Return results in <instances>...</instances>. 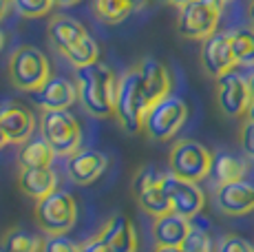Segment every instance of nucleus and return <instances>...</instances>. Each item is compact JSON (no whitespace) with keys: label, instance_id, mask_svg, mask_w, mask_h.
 Here are the masks:
<instances>
[{"label":"nucleus","instance_id":"obj_11","mask_svg":"<svg viewBox=\"0 0 254 252\" xmlns=\"http://www.w3.org/2000/svg\"><path fill=\"white\" fill-rule=\"evenodd\" d=\"M201 66L210 77H214V80H219L221 75L234 71L237 60H234V53H232V33L214 31L212 36L203 40Z\"/></svg>","mask_w":254,"mask_h":252},{"label":"nucleus","instance_id":"obj_41","mask_svg":"<svg viewBox=\"0 0 254 252\" xmlns=\"http://www.w3.org/2000/svg\"><path fill=\"white\" fill-rule=\"evenodd\" d=\"M164 2H170V4H175V7H184V4L190 2V0H164Z\"/></svg>","mask_w":254,"mask_h":252},{"label":"nucleus","instance_id":"obj_18","mask_svg":"<svg viewBox=\"0 0 254 252\" xmlns=\"http://www.w3.org/2000/svg\"><path fill=\"white\" fill-rule=\"evenodd\" d=\"M100 237L113 252H137V235H135L133 221L122 212L106 219V224L100 230Z\"/></svg>","mask_w":254,"mask_h":252},{"label":"nucleus","instance_id":"obj_14","mask_svg":"<svg viewBox=\"0 0 254 252\" xmlns=\"http://www.w3.org/2000/svg\"><path fill=\"white\" fill-rule=\"evenodd\" d=\"M0 126L11 144H22L31 137L36 128V118L27 106L18 102H7L0 106Z\"/></svg>","mask_w":254,"mask_h":252},{"label":"nucleus","instance_id":"obj_27","mask_svg":"<svg viewBox=\"0 0 254 252\" xmlns=\"http://www.w3.org/2000/svg\"><path fill=\"white\" fill-rule=\"evenodd\" d=\"M137 0H95V13L104 22H122L133 9Z\"/></svg>","mask_w":254,"mask_h":252},{"label":"nucleus","instance_id":"obj_39","mask_svg":"<svg viewBox=\"0 0 254 252\" xmlns=\"http://www.w3.org/2000/svg\"><path fill=\"white\" fill-rule=\"evenodd\" d=\"M246 120H248V122H252V124H254V100L250 102V106H248V113H246Z\"/></svg>","mask_w":254,"mask_h":252},{"label":"nucleus","instance_id":"obj_21","mask_svg":"<svg viewBox=\"0 0 254 252\" xmlns=\"http://www.w3.org/2000/svg\"><path fill=\"white\" fill-rule=\"evenodd\" d=\"M86 36H89V31L84 29V25H80L69 16H53L49 22V38L60 53L71 49L75 42H80Z\"/></svg>","mask_w":254,"mask_h":252},{"label":"nucleus","instance_id":"obj_42","mask_svg":"<svg viewBox=\"0 0 254 252\" xmlns=\"http://www.w3.org/2000/svg\"><path fill=\"white\" fill-rule=\"evenodd\" d=\"M248 86H250V93H252V100H254V73L248 77Z\"/></svg>","mask_w":254,"mask_h":252},{"label":"nucleus","instance_id":"obj_10","mask_svg":"<svg viewBox=\"0 0 254 252\" xmlns=\"http://www.w3.org/2000/svg\"><path fill=\"white\" fill-rule=\"evenodd\" d=\"M162 184H164L166 195L170 199L173 212L186 217V219H192V217H197L203 210L206 195H203V190L199 188L197 182H188V179H182V177L173 175V173H166Z\"/></svg>","mask_w":254,"mask_h":252},{"label":"nucleus","instance_id":"obj_36","mask_svg":"<svg viewBox=\"0 0 254 252\" xmlns=\"http://www.w3.org/2000/svg\"><path fill=\"white\" fill-rule=\"evenodd\" d=\"M155 252H184V250L175 248V246H155Z\"/></svg>","mask_w":254,"mask_h":252},{"label":"nucleus","instance_id":"obj_35","mask_svg":"<svg viewBox=\"0 0 254 252\" xmlns=\"http://www.w3.org/2000/svg\"><path fill=\"white\" fill-rule=\"evenodd\" d=\"M203 2H208V4H212L214 9H219V11H223V7H226L230 0H203Z\"/></svg>","mask_w":254,"mask_h":252},{"label":"nucleus","instance_id":"obj_30","mask_svg":"<svg viewBox=\"0 0 254 252\" xmlns=\"http://www.w3.org/2000/svg\"><path fill=\"white\" fill-rule=\"evenodd\" d=\"M214 252H254V246L241 235H223L217 241Z\"/></svg>","mask_w":254,"mask_h":252},{"label":"nucleus","instance_id":"obj_3","mask_svg":"<svg viewBox=\"0 0 254 252\" xmlns=\"http://www.w3.org/2000/svg\"><path fill=\"white\" fill-rule=\"evenodd\" d=\"M40 135L51 146V151L60 157H71L80 151L82 130L77 120L66 111H42Z\"/></svg>","mask_w":254,"mask_h":252},{"label":"nucleus","instance_id":"obj_4","mask_svg":"<svg viewBox=\"0 0 254 252\" xmlns=\"http://www.w3.org/2000/svg\"><path fill=\"white\" fill-rule=\"evenodd\" d=\"M36 221L47 235H66L77 221V203L71 192L56 188L36 201Z\"/></svg>","mask_w":254,"mask_h":252},{"label":"nucleus","instance_id":"obj_1","mask_svg":"<svg viewBox=\"0 0 254 252\" xmlns=\"http://www.w3.org/2000/svg\"><path fill=\"white\" fill-rule=\"evenodd\" d=\"M77 77V98L86 113L93 118H113L117 98V77L104 62H93L89 66H80Z\"/></svg>","mask_w":254,"mask_h":252},{"label":"nucleus","instance_id":"obj_7","mask_svg":"<svg viewBox=\"0 0 254 252\" xmlns=\"http://www.w3.org/2000/svg\"><path fill=\"white\" fill-rule=\"evenodd\" d=\"M170 173L188 182H201L212 171V153L194 139H179L170 148Z\"/></svg>","mask_w":254,"mask_h":252},{"label":"nucleus","instance_id":"obj_22","mask_svg":"<svg viewBox=\"0 0 254 252\" xmlns=\"http://www.w3.org/2000/svg\"><path fill=\"white\" fill-rule=\"evenodd\" d=\"M248 173V164L246 159L237 157L232 153H214L212 155V171L210 175L214 177L217 186L221 184H230V182H241Z\"/></svg>","mask_w":254,"mask_h":252},{"label":"nucleus","instance_id":"obj_38","mask_svg":"<svg viewBox=\"0 0 254 252\" xmlns=\"http://www.w3.org/2000/svg\"><path fill=\"white\" fill-rule=\"evenodd\" d=\"M58 7H71V4H77L80 0H53Z\"/></svg>","mask_w":254,"mask_h":252},{"label":"nucleus","instance_id":"obj_6","mask_svg":"<svg viewBox=\"0 0 254 252\" xmlns=\"http://www.w3.org/2000/svg\"><path fill=\"white\" fill-rule=\"evenodd\" d=\"M186 118H188V106L182 98L177 95H166L164 100L155 102L148 109L144 118V133L150 139L157 142H166V139L175 137L177 130L184 126Z\"/></svg>","mask_w":254,"mask_h":252},{"label":"nucleus","instance_id":"obj_2","mask_svg":"<svg viewBox=\"0 0 254 252\" xmlns=\"http://www.w3.org/2000/svg\"><path fill=\"white\" fill-rule=\"evenodd\" d=\"M150 104L146 100L144 84H141L139 69H128L117 82V98H115V118L120 120L126 133H139L144 128V118Z\"/></svg>","mask_w":254,"mask_h":252},{"label":"nucleus","instance_id":"obj_13","mask_svg":"<svg viewBox=\"0 0 254 252\" xmlns=\"http://www.w3.org/2000/svg\"><path fill=\"white\" fill-rule=\"evenodd\" d=\"M214 201L217 208L223 215L230 217H241L248 212H254V186L248 182H230L217 186L214 192Z\"/></svg>","mask_w":254,"mask_h":252},{"label":"nucleus","instance_id":"obj_25","mask_svg":"<svg viewBox=\"0 0 254 252\" xmlns=\"http://www.w3.org/2000/svg\"><path fill=\"white\" fill-rule=\"evenodd\" d=\"M232 53L237 64L254 66V29H237L232 31Z\"/></svg>","mask_w":254,"mask_h":252},{"label":"nucleus","instance_id":"obj_26","mask_svg":"<svg viewBox=\"0 0 254 252\" xmlns=\"http://www.w3.org/2000/svg\"><path fill=\"white\" fill-rule=\"evenodd\" d=\"M62 56H64L71 64H75V69H80V66H89L93 62H100L97 60V58H100V47H97V42L93 40L91 36H86V38H82L80 42H75L71 49H66Z\"/></svg>","mask_w":254,"mask_h":252},{"label":"nucleus","instance_id":"obj_19","mask_svg":"<svg viewBox=\"0 0 254 252\" xmlns=\"http://www.w3.org/2000/svg\"><path fill=\"white\" fill-rule=\"evenodd\" d=\"M190 219L177 215V212H166L162 217H155L153 221V239L155 246H175V248H182L186 235L190 230Z\"/></svg>","mask_w":254,"mask_h":252},{"label":"nucleus","instance_id":"obj_12","mask_svg":"<svg viewBox=\"0 0 254 252\" xmlns=\"http://www.w3.org/2000/svg\"><path fill=\"white\" fill-rule=\"evenodd\" d=\"M252 102L250 86H248V77L239 75L237 71L221 75L217 80V104L221 113L228 118H241L248 113V106Z\"/></svg>","mask_w":254,"mask_h":252},{"label":"nucleus","instance_id":"obj_23","mask_svg":"<svg viewBox=\"0 0 254 252\" xmlns=\"http://www.w3.org/2000/svg\"><path fill=\"white\" fill-rule=\"evenodd\" d=\"M53 157H56V153L42 137H29L27 142H22L20 151H18L20 168H49Z\"/></svg>","mask_w":254,"mask_h":252},{"label":"nucleus","instance_id":"obj_40","mask_svg":"<svg viewBox=\"0 0 254 252\" xmlns=\"http://www.w3.org/2000/svg\"><path fill=\"white\" fill-rule=\"evenodd\" d=\"M7 144H9V139H7V135H4L2 126H0V148H2V146H7Z\"/></svg>","mask_w":254,"mask_h":252},{"label":"nucleus","instance_id":"obj_5","mask_svg":"<svg viewBox=\"0 0 254 252\" xmlns=\"http://www.w3.org/2000/svg\"><path fill=\"white\" fill-rule=\"evenodd\" d=\"M51 77L47 56L36 47H20L9 58V80L16 89L36 93Z\"/></svg>","mask_w":254,"mask_h":252},{"label":"nucleus","instance_id":"obj_17","mask_svg":"<svg viewBox=\"0 0 254 252\" xmlns=\"http://www.w3.org/2000/svg\"><path fill=\"white\" fill-rule=\"evenodd\" d=\"M139 75H141V84H144V93L148 104L153 106L155 102L164 100L166 95H170V73L168 69L162 64L159 60H153V58H144V60L137 64Z\"/></svg>","mask_w":254,"mask_h":252},{"label":"nucleus","instance_id":"obj_31","mask_svg":"<svg viewBox=\"0 0 254 252\" xmlns=\"http://www.w3.org/2000/svg\"><path fill=\"white\" fill-rule=\"evenodd\" d=\"M42 252H80V244H75L66 235H47Z\"/></svg>","mask_w":254,"mask_h":252},{"label":"nucleus","instance_id":"obj_33","mask_svg":"<svg viewBox=\"0 0 254 252\" xmlns=\"http://www.w3.org/2000/svg\"><path fill=\"white\" fill-rule=\"evenodd\" d=\"M80 252H113V250H111L109 244H106V241L97 235V237L86 239L84 244H80Z\"/></svg>","mask_w":254,"mask_h":252},{"label":"nucleus","instance_id":"obj_9","mask_svg":"<svg viewBox=\"0 0 254 252\" xmlns=\"http://www.w3.org/2000/svg\"><path fill=\"white\" fill-rule=\"evenodd\" d=\"M164 173H159L157 168L146 166L137 173L133 182V192L135 199L141 206V210L148 212L150 217H162L166 212H170V199L164 190Z\"/></svg>","mask_w":254,"mask_h":252},{"label":"nucleus","instance_id":"obj_8","mask_svg":"<svg viewBox=\"0 0 254 252\" xmlns=\"http://www.w3.org/2000/svg\"><path fill=\"white\" fill-rule=\"evenodd\" d=\"M221 11L203 0H190L179 7L177 33L188 40H206L217 31Z\"/></svg>","mask_w":254,"mask_h":252},{"label":"nucleus","instance_id":"obj_29","mask_svg":"<svg viewBox=\"0 0 254 252\" xmlns=\"http://www.w3.org/2000/svg\"><path fill=\"white\" fill-rule=\"evenodd\" d=\"M13 11H18L24 18H40L47 16L53 9V0H11Z\"/></svg>","mask_w":254,"mask_h":252},{"label":"nucleus","instance_id":"obj_20","mask_svg":"<svg viewBox=\"0 0 254 252\" xmlns=\"http://www.w3.org/2000/svg\"><path fill=\"white\" fill-rule=\"evenodd\" d=\"M18 188L24 192L27 197L33 199H42L49 192H53L58 188V177L56 173L49 168H20L18 173Z\"/></svg>","mask_w":254,"mask_h":252},{"label":"nucleus","instance_id":"obj_43","mask_svg":"<svg viewBox=\"0 0 254 252\" xmlns=\"http://www.w3.org/2000/svg\"><path fill=\"white\" fill-rule=\"evenodd\" d=\"M2 45H4V36H2V31H0V49H2Z\"/></svg>","mask_w":254,"mask_h":252},{"label":"nucleus","instance_id":"obj_24","mask_svg":"<svg viewBox=\"0 0 254 252\" xmlns=\"http://www.w3.org/2000/svg\"><path fill=\"white\" fill-rule=\"evenodd\" d=\"M42 244L45 239H40L33 232L22 230V228H11L0 239V252H42Z\"/></svg>","mask_w":254,"mask_h":252},{"label":"nucleus","instance_id":"obj_37","mask_svg":"<svg viewBox=\"0 0 254 252\" xmlns=\"http://www.w3.org/2000/svg\"><path fill=\"white\" fill-rule=\"evenodd\" d=\"M248 20H250V27L254 29V0L248 2Z\"/></svg>","mask_w":254,"mask_h":252},{"label":"nucleus","instance_id":"obj_34","mask_svg":"<svg viewBox=\"0 0 254 252\" xmlns=\"http://www.w3.org/2000/svg\"><path fill=\"white\" fill-rule=\"evenodd\" d=\"M9 9H13V2H11V0H0V20L7 16Z\"/></svg>","mask_w":254,"mask_h":252},{"label":"nucleus","instance_id":"obj_28","mask_svg":"<svg viewBox=\"0 0 254 252\" xmlns=\"http://www.w3.org/2000/svg\"><path fill=\"white\" fill-rule=\"evenodd\" d=\"M184 252H212V239H210L208 230H203L201 226H190L188 235H186L184 244H182Z\"/></svg>","mask_w":254,"mask_h":252},{"label":"nucleus","instance_id":"obj_32","mask_svg":"<svg viewBox=\"0 0 254 252\" xmlns=\"http://www.w3.org/2000/svg\"><path fill=\"white\" fill-rule=\"evenodd\" d=\"M241 148L248 157L254 159V124L248 122V120L241 126Z\"/></svg>","mask_w":254,"mask_h":252},{"label":"nucleus","instance_id":"obj_16","mask_svg":"<svg viewBox=\"0 0 254 252\" xmlns=\"http://www.w3.org/2000/svg\"><path fill=\"white\" fill-rule=\"evenodd\" d=\"M42 111H66L77 98V86H73L66 77H49L45 84L33 93Z\"/></svg>","mask_w":254,"mask_h":252},{"label":"nucleus","instance_id":"obj_15","mask_svg":"<svg viewBox=\"0 0 254 252\" xmlns=\"http://www.w3.org/2000/svg\"><path fill=\"white\" fill-rule=\"evenodd\" d=\"M109 166V159L104 153L93 151V148H80L77 153H73L66 162V173H69L71 182L86 186L93 184L95 179L102 177V173Z\"/></svg>","mask_w":254,"mask_h":252}]
</instances>
